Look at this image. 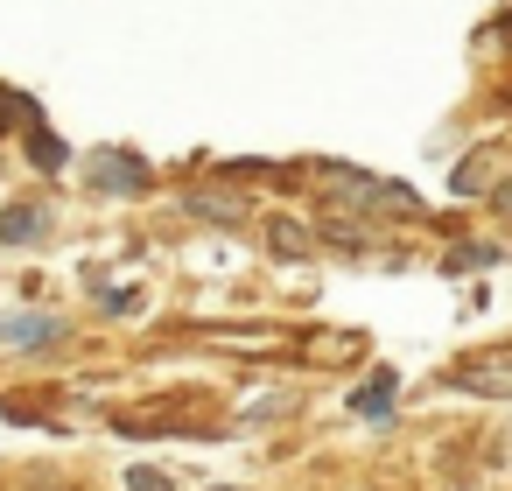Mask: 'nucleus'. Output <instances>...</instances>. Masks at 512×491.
Here are the masks:
<instances>
[{"mask_svg": "<svg viewBox=\"0 0 512 491\" xmlns=\"http://www.w3.org/2000/svg\"><path fill=\"white\" fill-rule=\"evenodd\" d=\"M323 197L330 204H351V211H393V218H414V190H400V183H379V176H365V169H330L323 176Z\"/></svg>", "mask_w": 512, "mask_h": 491, "instance_id": "f257e3e1", "label": "nucleus"}, {"mask_svg": "<svg viewBox=\"0 0 512 491\" xmlns=\"http://www.w3.org/2000/svg\"><path fill=\"white\" fill-rule=\"evenodd\" d=\"M225 491H232V484H225Z\"/></svg>", "mask_w": 512, "mask_h": 491, "instance_id": "9d476101", "label": "nucleus"}, {"mask_svg": "<svg viewBox=\"0 0 512 491\" xmlns=\"http://www.w3.org/2000/svg\"><path fill=\"white\" fill-rule=\"evenodd\" d=\"M498 36H505V43H512V22H505V29H498Z\"/></svg>", "mask_w": 512, "mask_h": 491, "instance_id": "1a4fd4ad", "label": "nucleus"}, {"mask_svg": "<svg viewBox=\"0 0 512 491\" xmlns=\"http://www.w3.org/2000/svg\"><path fill=\"white\" fill-rule=\"evenodd\" d=\"M0 344L8 351H43V344H64V323L57 316H0Z\"/></svg>", "mask_w": 512, "mask_h": 491, "instance_id": "f03ea898", "label": "nucleus"}, {"mask_svg": "<svg viewBox=\"0 0 512 491\" xmlns=\"http://www.w3.org/2000/svg\"><path fill=\"white\" fill-rule=\"evenodd\" d=\"M127 491H169L162 470H127Z\"/></svg>", "mask_w": 512, "mask_h": 491, "instance_id": "6e6552de", "label": "nucleus"}, {"mask_svg": "<svg viewBox=\"0 0 512 491\" xmlns=\"http://www.w3.org/2000/svg\"><path fill=\"white\" fill-rule=\"evenodd\" d=\"M50 232V204H8L0 211V246H36Z\"/></svg>", "mask_w": 512, "mask_h": 491, "instance_id": "7ed1b4c3", "label": "nucleus"}, {"mask_svg": "<svg viewBox=\"0 0 512 491\" xmlns=\"http://www.w3.org/2000/svg\"><path fill=\"white\" fill-rule=\"evenodd\" d=\"M92 183H99V190H120V197H134V190H148V183H141V169H134L127 155H113V162L99 155V162H92Z\"/></svg>", "mask_w": 512, "mask_h": 491, "instance_id": "39448f33", "label": "nucleus"}, {"mask_svg": "<svg viewBox=\"0 0 512 491\" xmlns=\"http://www.w3.org/2000/svg\"><path fill=\"white\" fill-rule=\"evenodd\" d=\"M190 211H197V218H218V225H239V218H246V204L225 197V190H190Z\"/></svg>", "mask_w": 512, "mask_h": 491, "instance_id": "423d86ee", "label": "nucleus"}, {"mask_svg": "<svg viewBox=\"0 0 512 491\" xmlns=\"http://www.w3.org/2000/svg\"><path fill=\"white\" fill-rule=\"evenodd\" d=\"M393 393H400V379H393V372H372V379L351 393V407H358L365 421H379V414H393Z\"/></svg>", "mask_w": 512, "mask_h": 491, "instance_id": "20e7f679", "label": "nucleus"}, {"mask_svg": "<svg viewBox=\"0 0 512 491\" xmlns=\"http://www.w3.org/2000/svg\"><path fill=\"white\" fill-rule=\"evenodd\" d=\"M267 232H281V253H295V260H302V253H309V239H295V232H302V225H288V218H274V225H267Z\"/></svg>", "mask_w": 512, "mask_h": 491, "instance_id": "0eeeda50", "label": "nucleus"}]
</instances>
